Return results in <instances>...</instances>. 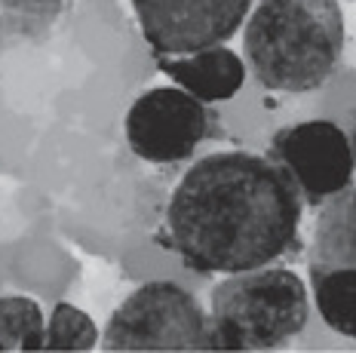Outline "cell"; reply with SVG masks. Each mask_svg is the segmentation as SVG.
I'll return each instance as SVG.
<instances>
[{
	"label": "cell",
	"mask_w": 356,
	"mask_h": 353,
	"mask_svg": "<svg viewBox=\"0 0 356 353\" xmlns=\"http://www.w3.org/2000/svg\"><path fill=\"white\" fill-rule=\"evenodd\" d=\"M301 215L304 200L273 160L215 151L175 181L154 240L200 277H231L298 255Z\"/></svg>",
	"instance_id": "obj_1"
},
{
	"label": "cell",
	"mask_w": 356,
	"mask_h": 353,
	"mask_svg": "<svg viewBox=\"0 0 356 353\" xmlns=\"http://www.w3.org/2000/svg\"><path fill=\"white\" fill-rule=\"evenodd\" d=\"M347 28L341 0H258L243 25L252 77L270 92H314L338 71Z\"/></svg>",
	"instance_id": "obj_2"
},
{
	"label": "cell",
	"mask_w": 356,
	"mask_h": 353,
	"mask_svg": "<svg viewBox=\"0 0 356 353\" xmlns=\"http://www.w3.org/2000/svg\"><path fill=\"white\" fill-rule=\"evenodd\" d=\"M212 350H280L310 320L301 277L280 264L225 277L212 289Z\"/></svg>",
	"instance_id": "obj_3"
},
{
	"label": "cell",
	"mask_w": 356,
	"mask_h": 353,
	"mask_svg": "<svg viewBox=\"0 0 356 353\" xmlns=\"http://www.w3.org/2000/svg\"><path fill=\"white\" fill-rule=\"evenodd\" d=\"M105 350H212V316L194 292L154 279L120 301L111 313Z\"/></svg>",
	"instance_id": "obj_4"
},
{
	"label": "cell",
	"mask_w": 356,
	"mask_h": 353,
	"mask_svg": "<svg viewBox=\"0 0 356 353\" xmlns=\"http://www.w3.org/2000/svg\"><path fill=\"white\" fill-rule=\"evenodd\" d=\"M123 136L145 163L172 166L191 160L200 145L221 138V117L181 86H154L126 111Z\"/></svg>",
	"instance_id": "obj_5"
},
{
	"label": "cell",
	"mask_w": 356,
	"mask_h": 353,
	"mask_svg": "<svg viewBox=\"0 0 356 353\" xmlns=\"http://www.w3.org/2000/svg\"><path fill=\"white\" fill-rule=\"evenodd\" d=\"M264 157L283 169L310 209H320L329 197L350 188L356 175L350 136L332 120H301L280 126L267 142Z\"/></svg>",
	"instance_id": "obj_6"
},
{
	"label": "cell",
	"mask_w": 356,
	"mask_h": 353,
	"mask_svg": "<svg viewBox=\"0 0 356 353\" xmlns=\"http://www.w3.org/2000/svg\"><path fill=\"white\" fill-rule=\"evenodd\" d=\"M151 56L225 47L246 25L252 0H129Z\"/></svg>",
	"instance_id": "obj_7"
},
{
	"label": "cell",
	"mask_w": 356,
	"mask_h": 353,
	"mask_svg": "<svg viewBox=\"0 0 356 353\" xmlns=\"http://www.w3.org/2000/svg\"><path fill=\"white\" fill-rule=\"evenodd\" d=\"M154 62L163 74L175 80V86L206 105L234 99L246 83V62L227 47H212L191 56H154Z\"/></svg>",
	"instance_id": "obj_8"
},
{
	"label": "cell",
	"mask_w": 356,
	"mask_h": 353,
	"mask_svg": "<svg viewBox=\"0 0 356 353\" xmlns=\"http://www.w3.org/2000/svg\"><path fill=\"white\" fill-rule=\"evenodd\" d=\"M77 0H0V53L49 43L68 25Z\"/></svg>",
	"instance_id": "obj_9"
},
{
	"label": "cell",
	"mask_w": 356,
	"mask_h": 353,
	"mask_svg": "<svg viewBox=\"0 0 356 353\" xmlns=\"http://www.w3.org/2000/svg\"><path fill=\"white\" fill-rule=\"evenodd\" d=\"M307 261L356 268V188H344L316 209Z\"/></svg>",
	"instance_id": "obj_10"
},
{
	"label": "cell",
	"mask_w": 356,
	"mask_h": 353,
	"mask_svg": "<svg viewBox=\"0 0 356 353\" xmlns=\"http://www.w3.org/2000/svg\"><path fill=\"white\" fill-rule=\"evenodd\" d=\"M314 304L323 322L356 341V268H329L307 261Z\"/></svg>",
	"instance_id": "obj_11"
},
{
	"label": "cell",
	"mask_w": 356,
	"mask_h": 353,
	"mask_svg": "<svg viewBox=\"0 0 356 353\" xmlns=\"http://www.w3.org/2000/svg\"><path fill=\"white\" fill-rule=\"evenodd\" d=\"M47 322L40 304L25 295L0 298V350H43Z\"/></svg>",
	"instance_id": "obj_12"
},
{
	"label": "cell",
	"mask_w": 356,
	"mask_h": 353,
	"mask_svg": "<svg viewBox=\"0 0 356 353\" xmlns=\"http://www.w3.org/2000/svg\"><path fill=\"white\" fill-rule=\"evenodd\" d=\"M99 347V326L80 307L58 301L47 322L43 350H95Z\"/></svg>",
	"instance_id": "obj_13"
},
{
	"label": "cell",
	"mask_w": 356,
	"mask_h": 353,
	"mask_svg": "<svg viewBox=\"0 0 356 353\" xmlns=\"http://www.w3.org/2000/svg\"><path fill=\"white\" fill-rule=\"evenodd\" d=\"M350 148H353V160H356V111H353V117H350Z\"/></svg>",
	"instance_id": "obj_14"
}]
</instances>
